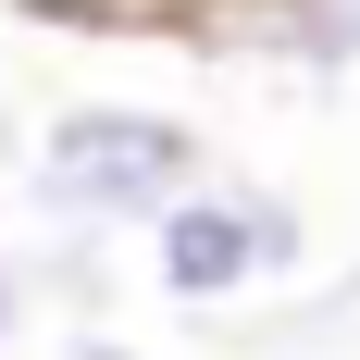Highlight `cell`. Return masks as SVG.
<instances>
[{
    "instance_id": "obj_3",
    "label": "cell",
    "mask_w": 360,
    "mask_h": 360,
    "mask_svg": "<svg viewBox=\"0 0 360 360\" xmlns=\"http://www.w3.org/2000/svg\"><path fill=\"white\" fill-rule=\"evenodd\" d=\"M224 25L298 75H360V0H224Z\"/></svg>"
},
{
    "instance_id": "obj_5",
    "label": "cell",
    "mask_w": 360,
    "mask_h": 360,
    "mask_svg": "<svg viewBox=\"0 0 360 360\" xmlns=\"http://www.w3.org/2000/svg\"><path fill=\"white\" fill-rule=\"evenodd\" d=\"M50 360H149V348H137V335H112V323H75Z\"/></svg>"
},
{
    "instance_id": "obj_2",
    "label": "cell",
    "mask_w": 360,
    "mask_h": 360,
    "mask_svg": "<svg viewBox=\"0 0 360 360\" xmlns=\"http://www.w3.org/2000/svg\"><path fill=\"white\" fill-rule=\"evenodd\" d=\"M298 274H311V212L261 174H199L149 224V286L174 311H236V298L298 286Z\"/></svg>"
},
{
    "instance_id": "obj_1",
    "label": "cell",
    "mask_w": 360,
    "mask_h": 360,
    "mask_svg": "<svg viewBox=\"0 0 360 360\" xmlns=\"http://www.w3.org/2000/svg\"><path fill=\"white\" fill-rule=\"evenodd\" d=\"M199 174H212V137L162 100H63L25 149V199L63 236H149Z\"/></svg>"
},
{
    "instance_id": "obj_4",
    "label": "cell",
    "mask_w": 360,
    "mask_h": 360,
    "mask_svg": "<svg viewBox=\"0 0 360 360\" xmlns=\"http://www.w3.org/2000/svg\"><path fill=\"white\" fill-rule=\"evenodd\" d=\"M25 335H37V261H25V249H0V360L25 348Z\"/></svg>"
}]
</instances>
